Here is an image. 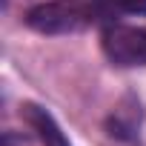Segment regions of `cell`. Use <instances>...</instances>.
<instances>
[{
    "label": "cell",
    "instance_id": "1",
    "mask_svg": "<svg viewBox=\"0 0 146 146\" xmlns=\"http://www.w3.org/2000/svg\"><path fill=\"white\" fill-rule=\"evenodd\" d=\"M98 9L86 0H43L26 12V26L40 35H72L95 23Z\"/></svg>",
    "mask_w": 146,
    "mask_h": 146
},
{
    "label": "cell",
    "instance_id": "2",
    "mask_svg": "<svg viewBox=\"0 0 146 146\" xmlns=\"http://www.w3.org/2000/svg\"><path fill=\"white\" fill-rule=\"evenodd\" d=\"M100 46L109 63L115 66H146V26H106L100 35Z\"/></svg>",
    "mask_w": 146,
    "mask_h": 146
},
{
    "label": "cell",
    "instance_id": "3",
    "mask_svg": "<svg viewBox=\"0 0 146 146\" xmlns=\"http://www.w3.org/2000/svg\"><path fill=\"white\" fill-rule=\"evenodd\" d=\"M20 117L29 123V129L37 135V140L43 146H72L69 137L63 135V129L57 126V120L52 117V112H46L37 103H23L20 106Z\"/></svg>",
    "mask_w": 146,
    "mask_h": 146
},
{
    "label": "cell",
    "instance_id": "4",
    "mask_svg": "<svg viewBox=\"0 0 146 146\" xmlns=\"http://www.w3.org/2000/svg\"><path fill=\"white\" fill-rule=\"evenodd\" d=\"M115 3L129 15H146V0H115Z\"/></svg>",
    "mask_w": 146,
    "mask_h": 146
}]
</instances>
